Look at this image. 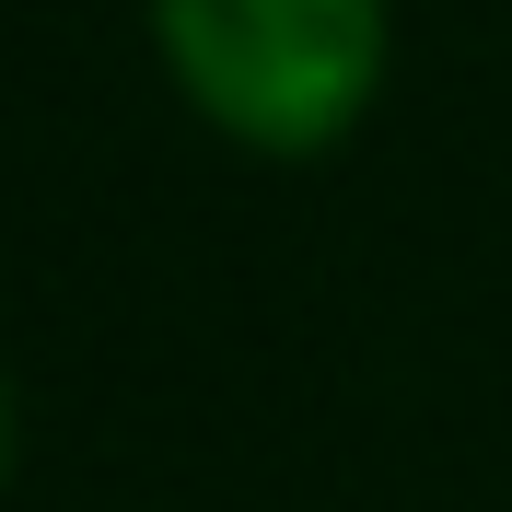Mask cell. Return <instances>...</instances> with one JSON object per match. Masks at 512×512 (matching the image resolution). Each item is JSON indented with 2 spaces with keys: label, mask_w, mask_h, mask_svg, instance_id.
<instances>
[{
  "label": "cell",
  "mask_w": 512,
  "mask_h": 512,
  "mask_svg": "<svg viewBox=\"0 0 512 512\" xmlns=\"http://www.w3.org/2000/svg\"><path fill=\"white\" fill-rule=\"evenodd\" d=\"M152 47L198 117L268 163L338 152L384 94V0H152Z\"/></svg>",
  "instance_id": "cell-1"
},
{
  "label": "cell",
  "mask_w": 512,
  "mask_h": 512,
  "mask_svg": "<svg viewBox=\"0 0 512 512\" xmlns=\"http://www.w3.org/2000/svg\"><path fill=\"white\" fill-rule=\"evenodd\" d=\"M12 466H24V396H12V373H0V489H12Z\"/></svg>",
  "instance_id": "cell-2"
}]
</instances>
